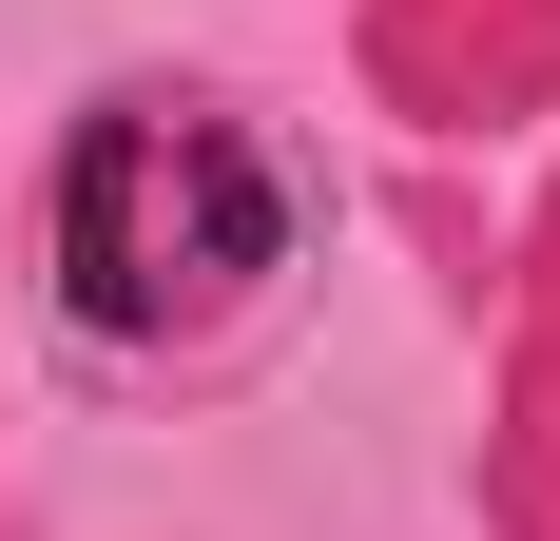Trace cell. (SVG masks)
I'll list each match as a JSON object with an SVG mask.
<instances>
[{"mask_svg":"<svg viewBox=\"0 0 560 541\" xmlns=\"http://www.w3.org/2000/svg\"><path fill=\"white\" fill-rule=\"evenodd\" d=\"M58 310L116 368H213L232 329H271V290L310 270V174L213 97H97L58 156Z\"/></svg>","mask_w":560,"mask_h":541,"instance_id":"6da1fadb","label":"cell"}]
</instances>
